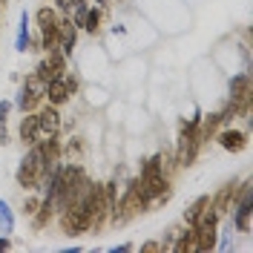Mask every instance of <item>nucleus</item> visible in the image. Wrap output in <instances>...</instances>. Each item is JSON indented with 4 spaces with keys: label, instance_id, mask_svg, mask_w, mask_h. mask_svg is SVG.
Masks as SVG:
<instances>
[{
    "label": "nucleus",
    "instance_id": "nucleus-20",
    "mask_svg": "<svg viewBox=\"0 0 253 253\" xmlns=\"http://www.w3.org/2000/svg\"><path fill=\"white\" fill-rule=\"evenodd\" d=\"M101 187H104V202H107V210H110V219H115V207H118L115 190H118V184H115V181H107V184H101Z\"/></svg>",
    "mask_w": 253,
    "mask_h": 253
},
{
    "label": "nucleus",
    "instance_id": "nucleus-21",
    "mask_svg": "<svg viewBox=\"0 0 253 253\" xmlns=\"http://www.w3.org/2000/svg\"><path fill=\"white\" fill-rule=\"evenodd\" d=\"M175 253H184V251H196V236H193V230H187V233H181V239L173 245Z\"/></svg>",
    "mask_w": 253,
    "mask_h": 253
},
{
    "label": "nucleus",
    "instance_id": "nucleus-10",
    "mask_svg": "<svg viewBox=\"0 0 253 253\" xmlns=\"http://www.w3.org/2000/svg\"><path fill=\"white\" fill-rule=\"evenodd\" d=\"M63 72H66V55H63V52H55V49L49 52L46 61H41L38 69H35V75L43 81V84H49L52 78H58V75H63Z\"/></svg>",
    "mask_w": 253,
    "mask_h": 253
},
{
    "label": "nucleus",
    "instance_id": "nucleus-17",
    "mask_svg": "<svg viewBox=\"0 0 253 253\" xmlns=\"http://www.w3.org/2000/svg\"><path fill=\"white\" fill-rule=\"evenodd\" d=\"M207 205H210V196H199V199H196V202L184 210V221H187V224H193V221L202 216V210H205Z\"/></svg>",
    "mask_w": 253,
    "mask_h": 253
},
{
    "label": "nucleus",
    "instance_id": "nucleus-13",
    "mask_svg": "<svg viewBox=\"0 0 253 253\" xmlns=\"http://www.w3.org/2000/svg\"><path fill=\"white\" fill-rule=\"evenodd\" d=\"M219 144L227 150V153H239V150H245L248 135H245L242 129H224V132L219 135Z\"/></svg>",
    "mask_w": 253,
    "mask_h": 253
},
{
    "label": "nucleus",
    "instance_id": "nucleus-16",
    "mask_svg": "<svg viewBox=\"0 0 253 253\" xmlns=\"http://www.w3.org/2000/svg\"><path fill=\"white\" fill-rule=\"evenodd\" d=\"M20 141L23 144H38V115L23 112V121H20Z\"/></svg>",
    "mask_w": 253,
    "mask_h": 253
},
{
    "label": "nucleus",
    "instance_id": "nucleus-14",
    "mask_svg": "<svg viewBox=\"0 0 253 253\" xmlns=\"http://www.w3.org/2000/svg\"><path fill=\"white\" fill-rule=\"evenodd\" d=\"M236 193H239V184H236V181H227V184L221 187V193L216 196L213 210H216L219 216H221V213H227V210H230V202H236Z\"/></svg>",
    "mask_w": 253,
    "mask_h": 253
},
{
    "label": "nucleus",
    "instance_id": "nucleus-8",
    "mask_svg": "<svg viewBox=\"0 0 253 253\" xmlns=\"http://www.w3.org/2000/svg\"><path fill=\"white\" fill-rule=\"evenodd\" d=\"M75 89H78V81L72 78V75H58V78H52L46 84V95H49V104L52 107H58V104H63V101H69V95H75Z\"/></svg>",
    "mask_w": 253,
    "mask_h": 253
},
{
    "label": "nucleus",
    "instance_id": "nucleus-5",
    "mask_svg": "<svg viewBox=\"0 0 253 253\" xmlns=\"http://www.w3.org/2000/svg\"><path fill=\"white\" fill-rule=\"evenodd\" d=\"M61 227H63V233L78 236V233L92 230V219H89V213H84L81 207L69 205L66 210H61Z\"/></svg>",
    "mask_w": 253,
    "mask_h": 253
},
{
    "label": "nucleus",
    "instance_id": "nucleus-28",
    "mask_svg": "<svg viewBox=\"0 0 253 253\" xmlns=\"http://www.w3.org/2000/svg\"><path fill=\"white\" fill-rule=\"evenodd\" d=\"M141 251H147V253H153V251H161V245H158V242H147V245H141Z\"/></svg>",
    "mask_w": 253,
    "mask_h": 253
},
{
    "label": "nucleus",
    "instance_id": "nucleus-7",
    "mask_svg": "<svg viewBox=\"0 0 253 253\" xmlns=\"http://www.w3.org/2000/svg\"><path fill=\"white\" fill-rule=\"evenodd\" d=\"M43 95H46V84L38 78V75H29V78L23 81V86H20V95H17V110L29 112Z\"/></svg>",
    "mask_w": 253,
    "mask_h": 253
},
{
    "label": "nucleus",
    "instance_id": "nucleus-25",
    "mask_svg": "<svg viewBox=\"0 0 253 253\" xmlns=\"http://www.w3.org/2000/svg\"><path fill=\"white\" fill-rule=\"evenodd\" d=\"M84 17H86V6H84V0H78V3H75V20H72V23H75V26H84Z\"/></svg>",
    "mask_w": 253,
    "mask_h": 253
},
{
    "label": "nucleus",
    "instance_id": "nucleus-23",
    "mask_svg": "<svg viewBox=\"0 0 253 253\" xmlns=\"http://www.w3.org/2000/svg\"><path fill=\"white\" fill-rule=\"evenodd\" d=\"M12 227H15V219H12L6 202H0V230H3V233H12Z\"/></svg>",
    "mask_w": 253,
    "mask_h": 253
},
{
    "label": "nucleus",
    "instance_id": "nucleus-2",
    "mask_svg": "<svg viewBox=\"0 0 253 253\" xmlns=\"http://www.w3.org/2000/svg\"><path fill=\"white\" fill-rule=\"evenodd\" d=\"M216 221H219V213L207 205L202 210V216L190 224L193 227V236H196V251L199 253H207V251L216 248Z\"/></svg>",
    "mask_w": 253,
    "mask_h": 253
},
{
    "label": "nucleus",
    "instance_id": "nucleus-15",
    "mask_svg": "<svg viewBox=\"0 0 253 253\" xmlns=\"http://www.w3.org/2000/svg\"><path fill=\"white\" fill-rule=\"evenodd\" d=\"M248 98H251V78H248V75L230 78V101H233V104H245Z\"/></svg>",
    "mask_w": 253,
    "mask_h": 253
},
{
    "label": "nucleus",
    "instance_id": "nucleus-22",
    "mask_svg": "<svg viewBox=\"0 0 253 253\" xmlns=\"http://www.w3.org/2000/svg\"><path fill=\"white\" fill-rule=\"evenodd\" d=\"M98 23H101V9L95 6V9H86V17H84V29L86 32H98Z\"/></svg>",
    "mask_w": 253,
    "mask_h": 253
},
{
    "label": "nucleus",
    "instance_id": "nucleus-11",
    "mask_svg": "<svg viewBox=\"0 0 253 253\" xmlns=\"http://www.w3.org/2000/svg\"><path fill=\"white\" fill-rule=\"evenodd\" d=\"M75 41H78V29H75L72 17H69V20H61V23H58V49H61L63 55H72Z\"/></svg>",
    "mask_w": 253,
    "mask_h": 253
},
{
    "label": "nucleus",
    "instance_id": "nucleus-24",
    "mask_svg": "<svg viewBox=\"0 0 253 253\" xmlns=\"http://www.w3.org/2000/svg\"><path fill=\"white\" fill-rule=\"evenodd\" d=\"M6 115H9V101H0V144H6Z\"/></svg>",
    "mask_w": 253,
    "mask_h": 253
},
{
    "label": "nucleus",
    "instance_id": "nucleus-9",
    "mask_svg": "<svg viewBox=\"0 0 253 253\" xmlns=\"http://www.w3.org/2000/svg\"><path fill=\"white\" fill-rule=\"evenodd\" d=\"M61 132V115L55 107H43L38 112V141H46V138H58Z\"/></svg>",
    "mask_w": 253,
    "mask_h": 253
},
{
    "label": "nucleus",
    "instance_id": "nucleus-6",
    "mask_svg": "<svg viewBox=\"0 0 253 253\" xmlns=\"http://www.w3.org/2000/svg\"><path fill=\"white\" fill-rule=\"evenodd\" d=\"M38 26H41V38H43V49L46 52H52V49H58V15H55V9H49V6H43V9H38Z\"/></svg>",
    "mask_w": 253,
    "mask_h": 253
},
{
    "label": "nucleus",
    "instance_id": "nucleus-1",
    "mask_svg": "<svg viewBox=\"0 0 253 253\" xmlns=\"http://www.w3.org/2000/svg\"><path fill=\"white\" fill-rule=\"evenodd\" d=\"M52 173V164H49L43 153H41V147L38 144H32V150L23 156L20 161V167H17V184L26 190H38L43 184V178Z\"/></svg>",
    "mask_w": 253,
    "mask_h": 253
},
{
    "label": "nucleus",
    "instance_id": "nucleus-12",
    "mask_svg": "<svg viewBox=\"0 0 253 253\" xmlns=\"http://www.w3.org/2000/svg\"><path fill=\"white\" fill-rule=\"evenodd\" d=\"M239 230L251 227V184H242V205L236 207V219H233Z\"/></svg>",
    "mask_w": 253,
    "mask_h": 253
},
{
    "label": "nucleus",
    "instance_id": "nucleus-19",
    "mask_svg": "<svg viewBox=\"0 0 253 253\" xmlns=\"http://www.w3.org/2000/svg\"><path fill=\"white\" fill-rule=\"evenodd\" d=\"M29 49V15H20V29H17V52Z\"/></svg>",
    "mask_w": 253,
    "mask_h": 253
},
{
    "label": "nucleus",
    "instance_id": "nucleus-26",
    "mask_svg": "<svg viewBox=\"0 0 253 253\" xmlns=\"http://www.w3.org/2000/svg\"><path fill=\"white\" fill-rule=\"evenodd\" d=\"M75 3H78V0H55V6H58L61 12H72V9H75Z\"/></svg>",
    "mask_w": 253,
    "mask_h": 253
},
{
    "label": "nucleus",
    "instance_id": "nucleus-18",
    "mask_svg": "<svg viewBox=\"0 0 253 253\" xmlns=\"http://www.w3.org/2000/svg\"><path fill=\"white\" fill-rule=\"evenodd\" d=\"M52 210H55V207H52L49 199H43V202L38 205V210H35V227H38V230H41V227H46V221L52 219Z\"/></svg>",
    "mask_w": 253,
    "mask_h": 253
},
{
    "label": "nucleus",
    "instance_id": "nucleus-27",
    "mask_svg": "<svg viewBox=\"0 0 253 253\" xmlns=\"http://www.w3.org/2000/svg\"><path fill=\"white\" fill-rule=\"evenodd\" d=\"M23 210H26V213H35V210H38V199H26V202H23Z\"/></svg>",
    "mask_w": 253,
    "mask_h": 253
},
{
    "label": "nucleus",
    "instance_id": "nucleus-31",
    "mask_svg": "<svg viewBox=\"0 0 253 253\" xmlns=\"http://www.w3.org/2000/svg\"><path fill=\"white\" fill-rule=\"evenodd\" d=\"M95 3H101V0H95Z\"/></svg>",
    "mask_w": 253,
    "mask_h": 253
},
{
    "label": "nucleus",
    "instance_id": "nucleus-3",
    "mask_svg": "<svg viewBox=\"0 0 253 253\" xmlns=\"http://www.w3.org/2000/svg\"><path fill=\"white\" fill-rule=\"evenodd\" d=\"M164 156H153L147 164L141 167V184H144V193L147 199H161L167 196V175H164V164H161Z\"/></svg>",
    "mask_w": 253,
    "mask_h": 253
},
{
    "label": "nucleus",
    "instance_id": "nucleus-4",
    "mask_svg": "<svg viewBox=\"0 0 253 253\" xmlns=\"http://www.w3.org/2000/svg\"><path fill=\"white\" fill-rule=\"evenodd\" d=\"M147 205H150V199H147V193H144L141 178H132V181H129V187H126V193L121 196L118 207H115V221H126L129 216L141 213Z\"/></svg>",
    "mask_w": 253,
    "mask_h": 253
},
{
    "label": "nucleus",
    "instance_id": "nucleus-30",
    "mask_svg": "<svg viewBox=\"0 0 253 253\" xmlns=\"http://www.w3.org/2000/svg\"><path fill=\"white\" fill-rule=\"evenodd\" d=\"M3 3H6V0H0V6H3Z\"/></svg>",
    "mask_w": 253,
    "mask_h": 253
},
{
    "label": "nucleus",
    "instance_id": "nucleus-29",
    "mask_svg": "<svg viewBox=\"0 0 253 253\" xmlns=\"http://www.w3.org/2000/svg\"><path fill=\"white\" fill-rule=\"evenodd\" d=\"M0 251H9V239H0Z\"/></svg>",
    "mask_w": 253,
    "mask_h": 253
}]
</instances>
